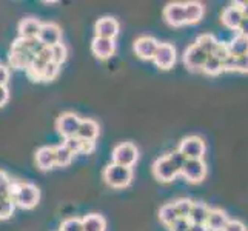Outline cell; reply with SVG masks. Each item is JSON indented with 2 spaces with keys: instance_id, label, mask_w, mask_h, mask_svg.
Instances as JSON below:
<instances>
[{
  "instance_id": "9",
  "label": "cell",
  "mask_w": 248,
  "mask_h": 231,
  "mask_svg": "<svg viewBox=\"0 0 248 231\" xmlns=\"http://www.w3.org/2000/svg\"><path fill=\"white\" fill-rule=\"evenodd\" d=\"M153 61L160 70H171L176 63V48L171 44H159Z\"/></svg>"
},
{
  "instance_id": "35",
  "label": "cell",
  "mask_w": 248,
  "mask_h": 231,
  "mask_svg": "<svg viewBox=\"0 0 248 231\" xmlns=\"http://www.w3.org/2000/svg\"><path fill=\"white\" fill-rule=\"evenodd\" d=\"M59 71H61V66L53 63V62H49L46 66H45V70H44V74H42V80L40 82H51V80H54Z\"/></svg>"
},
{
  "instance_id": "39",
  "label": "cell",
  "mask_w": 248,
  "mask_h": 231,
  "mask_svg": "<svg viewBox=\"0 0 248 231\" xmlns=\"http://www.w3.org/2000/svg\"><path fill=\"white\" fill-rule=\"evenodd\" d=\"M216 59H219V61H225V59L230 56V51H228V45L227 44H222V42H219V44L216 45L215 51H213V54Z\"/></svg>"
},
{
  "instance_id": "27",
  "label": "cell",
  "mask_w": 248,
  "mask_h": 231,
  "mask_svg": "<svg viewBox=\"0 0 248 231\" xmlns=\"http://www.w3.org/2000/svg\"><path fill=\"white\" fill-rule=\"evenodd\" d=\"M54 157H56V167H68L74 159V154L66 150L63 145H59V147H54Z\"/></svg>"
},
{
  "instance_id": "4",
  "label": "cell",
  "mask_w": 248,
  "mask_h": 231,
  "mask_svg": "<svg viewBox=\"0 0 248 231\" xmlns=\"http://www.w3.org/2000/svg\"><path fill=\"white\" fill-rule=\"evenodd\" d=\"M153 174H155V177L159 182L168 184V182H173L174 179L181 174V171L173 165V162L170 160L168 156H162L153 164Z\"/></svg>"
},
{
  "instance_id": "20",
  "label": "cell",
  "mask_w": 248,
  "mask_h": 231,
  "mask_svg": "<svg viewBox=\"0 0 248 231\" xmlns=\"http://www.w3.org/2000/svg\"><path fill=\"white\" fill-rule=\"evenodd\" d=\"M78 138L80 140H93L96 142L97 136H99V125L97 122L91 121V119H83L80 122V126H79V131H78Z\"/></svg>"
},
{
  "instance_id": "2",
  "label": "cell",
  "mask_w": 248,
  "mask_h": 231,
  "mask_svg": "<svg viewBox=\"0 0 248 231\" xmlns=\"http://www.w3.org/2000/svg\"><path fill=\"white\" fill-rule=\"evenodd\" d=\"M104 181L111 186V188H126L133 181V169L128 167H121L116 164H109L104 169Z\"/></svg>"
},
{
  "instance_id": "47",
  "label": "cell",
  "mask_w": 248,
  "mask_h": 231,
  "mask_svg": "<svg viewBox=\"0 0 248 231\" xmlns=\"http://www.w3.org/2000/svg\"><path fill=\"white\" fill-rule=\"evenodd\" d=\"M239 8H241L242 11V15L245 17V19H248V2H237Z\"/></svg>"
},
{
  "instance_id": "13",
  "label": "cell",
  "mask_w": 248,
  "mask_h": 231,
  "mask_svg": "<svg viewBox=\"0 0 248 231\" xmlns=\"http://www.w3.org/2000/svg\"><path fill=\"white\" fill-rule=\"evenodd\" d=\"M207 57L208 54H205L199 46L191 45L184 53V63L190 71H202L205 62H207Z\"/></svg>"
},
{
  "instance_id": "8",
  "label": "cell",
  "mask_w": 248,
  "mask_h": 231,
  "mask_svg": "<svg viewBox=\"0 0 248 231\" xmlns=\"http://www.w3.org/2000/svg\"><path fill=\"white\" fill-rule=\"evenodd\" d=\"M181 174L185 177L186 182L190 184H199L207 176V165L202 159L199 160H190L185 162V165L181 169Z\"/></svg>"
},
{
  "instance_id": "17",
  "label": "cell",
  "mask_w": 248,
  "mask_h": 231,
  "mask_svg": "<svg viewBox=\"0 0 248 231\" xmlns=\"http://www.w3.org/2000/svg\"><path fill=\"white\" fill-rule=\"evenodd\" d=\"M228 215L225 211H222L219 208H210L208 219L205 222V227L208 228V231H222L228 224Z\"/></svg>"
},
{
  "instance_id": "37",
  "label": "cell",
  "mask_w": 248,
  "mask_h": 231,
  "mask_svg": "<svg viewBox=\"0 0 248 231\" xmlns=\"http://www.w3.org/2000/svg\"><path fill=\"white\" fill-rule=\"evenodd\" d=\"M167 156L170 157V160L173 162V165L181 171L182 169V167L185 165V162L188 160L184 154L181 153V151H173V153H170V154H167Z\"/></svg>"
},
{
  "instance_id": "48",
  "label": "cell",
  "mask_w": 248,
  "mask_h": 231,
  "mask_svg": "<svg viewBox=\"0 0 248 231\" xmlns=\"http://www.w3.org/2000/svg\"><path fill=\"white\" fill-rule=\"evenodd\" d=\"M188 231H208V228L205 225H202V224H191Z\"/></svg>"
},
{
  "instance_id": "46",
  "label": "cell",
  "mask_w": 248,
  "mask_h": 231,
  "mask_svg": "<svg viewBox=\"0 0 248 231\" xmlns=\"http://www.w3.org/2000/svg\"><path fill=\"white\" fill-rule=\"evenodd\" d=\"M237 31H239V34H241V36H244L245 39H248V19H245V17H244L241 25H239Z\"/></svg>"
},
{
  "instance_id": "16",
  "label": "cell",
  "mask_w": 248,
  "mask_h": 231,
  "mask_svg": "<svg viewBox=\"0 0 248 231\" xmlns=\"http://www.w3.org/2000/svg\"><path fill=\"white\" fill-rule=\"evenodd\" d=\"M242 19H244V15H242V11H241V8H239L237 2L233 3L232 6L225 8L220 15L222 23H224L228 30H233V31H237Z\"/></svg>"
},
{
  "instance_id": "3",
  "label": "cell",
  "mask_w": 248,
  "mask_h": 231,
  "mask_svg": "<svg viewBox=\"0 0 248 231\" xmlns=\"http://www.w3.org/2000/svg\"><path fill=\"white\" fill-rule=\"evenodd\" d=\"M139 159V150L130 142L119 143L113 150V164L131 168Z\"/></svg>"
},
{
  "instance_id": "44",
  "label": "cell",
  "mask_w": 248,
  "mask_h": 231,
  "mask_svg": "<svg viewBox=\"0 0 248 231\" xmlns=\"http://www.w3.org/2000/svg\"><path fill=\"white\" fill-rule=\"evenodd\" d=\"M96 148V142L93 140H82V148H80V153L83 154H91Z\"/></svg>"
},
{
  "instance_id": "31",
  "label": "cell",
  "mask_w": 248,
  "mask_h": 231,
  "mask_svg": "<svg viewBox=\"0 0 248 231\" xmlns=\"http://www.w3.org/2000/svg\"><path fill=\"white\" fill-rule=\"evenodd\" d=\"M174 205V210L177 213V217H184V219H188V215H190L191 211V207H193V200L191 199H177L176 202H173Z\"/></svg>"
},
{
  "instance_id": "40",
  "label": "cell",
  "mask_w": 248,
  "mask_h": 231,
  "mask_svg": "<svg viewBox=\"0 0 248 231\" xmlns=\"http://www.w3.org/2000/svg\"><path fill=\"white\" fill-rule=\"evenodd\" d=\"M234 71L244 73V74L248 73V54L241 56V57H236V68H234Z\"/></svg>"
},
{
  "instance_id": "5",
  "label": "cell",
  "mask_w": 248,
  "mask_h": 231,
  "mask_svg": "<svg viewBox=\"0 0 248 231\" xmlns=\"http://www.w3.org/2000/svg\"><path fill=\"white\" fill-rule=\"evenodd\" d=\"M177 151H181L190 160H199L203 157L205 151H207V145L198 136H188V138L182 139Z\"/></svg>"
},
{
  "instance_id": "36",
  "label": "cell",
  "mask_w": 248,
  "mask_h": 231,
  "mask_svg": "<svg viewBox=\"0 0 248 231\" xmlns=\"http://www.w3.org/2000/svg\"><path fill=\"white\" fill-rule=\"evenodd\" d=\"M62 145H63L66 150H70L73 154H79L80 153V148H82V140L78 138V136H74V138L65 139Z\"/></svg>"
},
{
  "instance_id": "38",
  "label": "cell",
  "mask_w": 248,
  "mask_h": 231,
  "mask_svg": "<svg viewBox=\"0 0 248 231\" xmlns=\"http://www.w3.org/2000/svg\"><path fill=\"white\" fill-rule=\"evenodd\" d=\"M190 225L191 224H190V220H188V219L177 217L168 228H170V231H188V230H190Z\"/></svg>"
},
{
  "instance_id": "26",
  "label": "cell",
  "mask_w": 248,
  "mask_h": 231,
  "mask_svg": "<svg viewBox=\"0 0 248 231\" xmlns=\"http://www.w3.org/2000/svg\"><path fill=\"white\" fill-rule=\"evenodd\" d=\"M217 44H219V40H216L215 36H211V34H202V36L198 37V40H196L194 45L199 46L205 54L211 56Z\"/></svg>"
},
{
  "instance_id": "1",
  "label": "cell",
  "mask_w": 248,
  "mask_h": 231,
  "mask_svg": "<svg viewBox=\"0 0 248 231\" xmlns=\"http://www.w3.org/2000/svg\"><path fill=\"white\" fill-rule=\"evenodd\" d=\"M11 199L16 207L23 210H32L40 200L39 188L30 182H11Z\"/></svg>"
},
{
  "instance_id": "18",
  "label": "cell",
  "mask_w": 248,
  "mask_h": 231,
  "mask_svg": "<svg viewBox=\"0 0 248 231\" xmlns=\"http://www.w3.org/2000/svg\"><path fill=\"white\" fill-rule=\"evenodd\" d=\"M40 27H42V23L37 19H34V17L23 19L19 23V37L20 39H37Z\"/></svg>"
},
{
  "instance_id": "29",
  "label": "cell",
  "mask_w": 248,
  "mask_h": 231,
  "mask_svg": "<svg viewBox=\"0 0 248 231\" xmlns=\"http://www.w3.org/2000/svg\"><path fill=\"white\" fill-rule=\"evenodd\" d=\"M49 53H51V62L61 66V65L66 61L68 49H66V46L62 44V42H61V44H57V45H54V46H51V48H49Z\"/></svg>"
},
{
  "instance_id": "19",
  "label": "cell",
  "mask_w": 248,
  "mask_h": 231,
  "mask_svg": "<svg viewBox=\"0 0 248 231\" xmlns=\"http://www.w3.org/2000/svg\"><path fill=\"white\" fill-rule=\"evenodd\" d=\"M36 164L42 171H48L56 167L54 147H42L36 153Z\"/></svg>"
},
{
  "instance_id": "34",
  "label": "cell",
  "mask_w": 248,
  "mask_h": 231,
  "mask_svg": "<svg viewBox=\"0 0 248 231\" xmlns=\"http://www.w3.org/2000/svg\"><path fill=\"white\" fill-rule=\"evenodd\" d=\"M59 231H83L82 219H79V217L65 219L61 224V227H59Z\"/></svg>"
},
{
  "instance_id": "25",
  "label": "cell",
  "mask_w": 248,
  "mask_h": 231,
  "mask_svg": "<svg viewBox=\"0 0 248 231\" xmlns=\"http://www.w3.org/2000/svg\"><path fill=\"white\" fill-rule=\"evenodd\" d=\"M48 63L45 61H42L39 57H34V61L28 65V68L25 71H27L30 79H32L34 82H40L42 80V74H44V70Z\"/></svg>"
},
{
  "instance_id": "42",
  "label": "cell",
  "mask_w": 248,
  "mask_h": 231,
  "mask_svg": "<svg viewBox=\"0 0 248 231\" xmlns=\"http://www.w3.org/2000/svg\"><path fill=\"white\" fill-rule=\"evenodd\" d=\"M236 68V57L228 56L225 61H222V71H234Z\"/></svg>"
},
{
  "instance_id": "45",
  "label": "cell",
  "mask_w": 248,
  "mask_h": 231,
  "mask_svg": "<svg viewBox=\"0 0 248 231\" xmlns=\"http://www.w3.org/2000/svg\"><path fill=\"white\" fill-rule=\"evenodd\" d=\"M10 100V91L6 87H0V108L5 107Z\"/></svg>"
},
{
  "instance_id": "28",
  "label": "cell",
  "mask_w": 248,
  "mask_h": 231,
  "mask_svg": "<svg viewBox=\"0 0 248 231\" xmlns=\"http://www.w3.org/2000/svg\"><path fill=\"white\" fill-rule=\"evenodd\" d=\"M159 219H160L162 224L167 225V227H170L171 224H173V222L177 219V213L174 210V205L173 203L164 205V207H162L160 211H159Z\"/></svg>"
},
{
  "instance_id": "7",
  "label": "cell",
  "mask_w": 248,
  "mask_h": 231,
  "mask_svg": "<svg viewBox=\"0 0 248 231\" xmlns=\"http://www.w3.org/2000/svg\"><path fill=\"white\" fill-rule=\"evenodd\" d=\"M80 122H82V119L78 114L63 113V114L59 116V119L56 121V130L63 139L74 138V136L78 134V131H79Z\"/></svg>"
},
{
  "instance_id": "24",
  "label": "cell",
  "mask_w": 248,
  "mask_h": 231,
  "mask_svg": "<svg viewBox=\"0 0 248 231\" xmlns=\"http://www.w3.org/2000/svg\"><path fill=\"white\" fill-rule=\"evenodd\" d=\"M227 45H228L230 56L241 57V56L248 54V39H245L241 34H237V36Z\"/></svg>"
},
{
  "instance_id": "12",
  "label": "cell",
  "mask_w": 248,
  "mask_h": 231,
  "mask_svg": "<svg viewBox=\"0 0 248 231\" xmlns=\"http://www.w3.org/2000/svg\"><path fill=\"white\" fill-rule=\"evenodd\" d=\"M164 19L167 20L168 25H171V27H174V28L186 25V22H185V3H181V2L168 3L164 8Z\"/></svg>"
},
{
  "instance_id": "11",
  "label": "cell",
  "mask_w": 248,
  "mask_h": 231,
  "mask_svg": "<svg viewBox=\"0 0 248 231\" xmlns=\"http://www.w3.org/2000/svg\"><path fill=\"white\" fill-rule=\"evenodd\" d=\"M37 40L44 46L51 48L62 42V31L56 23H42Z\"/></svg>"
},
{
  "instance_id": "33",
  "label": "cell",
  "mask_w": 248,
  "mask_h": 231,
  "mask_svg": "<svg viewBox=\"0 0 248 231\" xmlns=\"http://www.w3.org/2000/svg\"><path fill=\"white\" fill-rule=\"evenodd\" d=\"M16 210V203L13 199H2L0 200V220H6L13 216Z\"/></svg>"
},
{
  "instance_id": "21",
  "label": "cell",
  "mask_w": 248,
  "mask_h": 231,
  "mask_svg": "<svg viewBox=\"0 0 248 231\" xmlns=\"http://www.w3.org/2000/svg\"><path fill=\"white\" fill-rule=\"evenodd\" d=\"M205 6L201 2H186L185 3V22L186 25L198 23L203 19Z\"/></svg>"
},
{
  "instance_id": "22",
  "label": "cell",
  "mask_w": 248,
  "mask_h": 231,
  "mask_svg": "<svg viewBox=\"0 0 248 231\" xmlns=\"http://www.w3.org/2000/svg\"><path fill=\"white\" fill-rule=\"evenodd\" d=\"M83 231H105L107 230V220L104 216L97 215V213H91L82 217Z\"/></svg>"
},
{
  "instance_id": "41",
  "label": "cell",
  "mask_w": 248,
  "mask_h": 231,
  "mask_svg": "<svg viewBox=\"0 0 248 231\" xmlns=\"http://www.w3.org/2000/svg\"><path fill=\"white\" fill-rule=\"evenodd\" d=\"M222 231H247V227L241 220H228V224Z\"/></svg>"
},
{
  "instance_id": "10",
  "label": "cell",
  "mask_w": 248,
  "mask_h": 231,
  "mask_svg": "<svg viewBox=\"0 0 248 231\" xmlns=\"http://www.w3.org/2000/svg\"><path fill=\"white\" fill-rule=\"evenodd\" d=\"M159 46V42L151 36H142L134 42L133 49L138 57L143 61H153V57L156 54V49Z\"/></svg>"
},
{
  "instance_id": "30",
  "label": "cell",
  "mask_w": 248,
  "mask_h": 231,
  "mask_svg": "<svg viewBox=\"0 0 248 231\" xmlns=\"http://www.w3.org/2000/svg\"><path fill=\"white\" fill-rule=\"evenodd\" d=\"M202 71L208 76H217L222 73V62L219 59H216L215 56H208L207 57V62H205Z\"/></svg>"
},
{
  "instance_id": "14",
  "label": "cell",
  "mask_w": 248,
  "mask_h": 231,
  "mask_svg": "<svg viewBox=\"0 0 248 231\" xmlns=\"http://www.w3.org/2000/svg\"><path fill=\"white\" fill-rule=\"evenodd\" d=\"M94 31H96V37L114 40L119 34V22L113 17H102L94 25Z\"/></svg>"
},
{
  "instance_id": "23",
  "label": "cell",
  "mask_w": 248,
  "mask_h": 231,
  "mask_svg": "<svg viewBox=\"0 0 248 231\" xmlns=\"http://www.w3.org/2000/svg\"><path fill=\"white\" fill-rule=\"evenodd\" d=\"M208 213H210V207H207L202 202H193V207L190 215H188V220L190 224H202L205 225V222L208 219Z\"/></svg>"
},
{
  "instance_id": "32",
  "label": "cell",
  "mask_w": 248,
  "mask_h": 231,
  "mask_svg": "<svg viewBox=\"0 0 248 231\" xmlns=\"http://www.w3.org/2000/svg\"><path fill=\"white\" fill-rule=\"evenodd\" d=\"M11 182L5 171H0V200L11 199Z\"/></svg>"
},
{
  "instance_id": "15",
  "label": "cell",
  "mask_w": 248,
  "mask_h": 231,
  "mask_svg": "<svg viewBox=\"0 0 248 231\" xmlns=\"http://www.w3.org/2000/svg\"><path fill=\"white\" fill-rule=\"evenodd\" d=\"M91 51L100 61H107L116 51V42L111 39H102V37H94L91 42Z\"/></svg>"
},
{
  "instance_id": "6",
  "label": "cell",
  "mask_w": 248,
  "mask_h": 231,
  "mask_svg": "<svg viewBox=\"0 0 248 231\" xmlns=\"http://www.w3.org/2000/svg\"><path fill=\"white\" fill-rule=\"evenodd\" d=\"M34 54H31L30 51L23 46L20 39H17L13 46H11V53H10V66L14 70H27L28 65L34 61Z\"/></svg>"
},
{
  "instance_id": "43",
  "label": "cell",
  "mask_w": 248,
  "mask_h": 231,
  "mask_svg": "<svg viewBox=\"0 0 248 231\" xmlns=\"http://www.w3.org/2000/svg\"><path fill=\"white\" fill-rule=\"evenodd\" d=\"M8 80H10V70L5 65H0V87H6Z\"/></svg>"
}]
</instances>
